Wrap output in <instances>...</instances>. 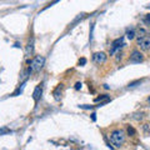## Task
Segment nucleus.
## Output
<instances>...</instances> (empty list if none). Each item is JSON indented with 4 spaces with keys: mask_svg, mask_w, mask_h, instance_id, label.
<instances>
[{
    "mask_svg": "<svg viewBox=\"0 0 150 150\" xmlns=\"http://www.w3.org/2000/svg\"><path fill=\"white\" fill-rule=\"evenodd\" d=\"M110 141L116 148H120L125 141V133L123 130H114L110 134Z\"/></svg>",
    "mask_w": 150,
    "mask_h": 150,
    "instance_id": "obj_1",
    "label": "nucleus"
},
{
    "mask_svg": "<svg viewBox=\"0 0 150 150\" xmlns=\"http://www.w3.org/2000/svg\"><path fill=\"white\" fill-rule=\"evenodd\" d=\"M44 63H45L44 56H40V55L35 56V58L31 60V63H30V71H35V73L36 71H40L41 68L44 65Z\"/></svg>",
    "mask_w": 150,
    "mask_h": 150,
    "instance_id": "obj_2",
    "label": "nucleus"
},
{
    "mask_svg": "<svg viewBox=\"0 0 150 150\" xmlns=\"http://www.w3.org/2000/svg\"><path fill=\"white\" fill-rule=\"evenodd\" d=\"M138 45L142 50H148L150 49V38L149 36H140L138 39Z\"/></svg>",
    "mask_w": 150,
    "mask_h": 150,
    "instance_id": "obj_3",
    "label": "nucleus"
},
{
    "mask_svg": "<svg viewBox=\"0 0 150 150\" xmlns=\"http://www.w3.org/2000/svg\"><path fill=\"white\" fill-rule=\"evenodd\" d=\"M93 60L94 63L97 64V65H100V64H103L106 61V54L103 51H99V52H95V54L93 55Z\"/></svg>",
    "mask_w": 150,
    "mask_h": 150,
    "instance_id": "obj_4",
    "label": "nucleus"
},
{
    "mask_svg": "<svg viewBox=\"0 0 150 150\" xmlns=\"http://www.w3.org/2000/svg\"><path fill=\"white\" fill-rule=\"evenodd\" d=\"M144 60V56L139 50H134L130 55V63H141Z\"/></svg>",
    "mask_w": 150,
    "mask_h": 150,
    "instance_id": "obj_5",
    "label": "nucleus"
},
{
    "mask_svg": "<svg viewBox=\"0 0 150 150\" xmlns=\"http://www.w3.org/2000/svg\"><path fill=\"white\" fill-rule=\"evenodd\" d=\"M112 49H111V54L114 52L115 50H118V49H120L123 46V38H119V39H116V40H114L112 41Z\"/></svg>",
    "mask_w": 150,
    "mask_h": 150,
    "instance_id": "obj_6",
    "label": "nucleus"
},
{
    "mask_svg": "<svg viewBox=\"0 0 150 150\" xmlns=\"http://www.w3.org/2000/svg\"><path fill=\"white\" fill-rule=\"evenodd\" d=\"M41 93H43V89H41V86H36L35 90H34V93H33V99L36 101H39V99L41 97Z\"/></svg>",
    "mask_w": 150,
    "mask_h": 150,
    "instance_id": "obj_7",
    "label": "nucleus"
},
{
    "mask_svg": "<svg viewBox=\"0 0 150 150\" xmlns=\"http://www.w3.org/2000/svg\"><path fill=\"white\" fill-rule=\"evenodd\" d=\"M33 51H34V39L30 40L29 44H28V46H26V55L33 54Z\"/></svg>",
    "mask_w": 150,
    "mask_h": 150,
    "instance_id": "obj_8",
    "label": "nucleus"
},
{
    "mask_svg": "<svg viewBox=\"0 0 150 150\" xmlns=\"http://www.w3.org/2000/svg\"><path fill=\"white\" fill-rule=\"evenodd\" d=\"M101 100H105V101H109L110 99H109V96L108 95H100V96H97V97H95V103H99V101H101Z\"/></svg>",
    "mask_w": 150,
    "mask_h": 150,
    "instance_id": "obj_9",
    "label": "nucleus"
},
{
    "mask_svg": "<svg viewBox=\"0 0 150 150\" xmlns=\"http://www.w3.org/2000/svg\"><path fill=\"white\" fill-rule=\"evenodd\" d=\"M9 133H11L10 129H7V127H0V135H5Z\"/></svg>",
    "mask_w": 150,
    "mask_h": 150,
    "instance_id": "obj_10",
    "label": "nucleus"
},
{
    "mask_svg": "<svg viewBox=\"0 0 150 150\" xmlns=\"http://www.w3.org/2000/svg\"><path fill=\"white\" fill-rule=\"evenodd\" d=\"M126 35H127V38H129V39H133V38L135 36V33L133 31V30H130V31H127Z\"/></svg>",
    "mask_w": 150,
    "mask_h": 150,
    "instance_id": "obj_11",
    "label": "nucleus"
},
{
    "mask_svg": "<svg viewBox=\"0 0 150 150\" xmlns=\"http://www.w3.org/2000/svg\"><path fill=\"white\" fill-rule=\"evenodd\" d=\"M86 64V59L85 58H81L80 60H79V65H85Z\"/></svg>",
    "mask_w": 150,
    "mask_h": 150,
    "instance_id": "obj_12",
    "label": "nucleus"
},
{
    "mask_svg": "<svg viewBox=\"0 0 150 150\" xmlns=\"http://www.w3.org/2000/svg\"><path fill=\"white\" fill-rule=\"evenodd\" d=\"M127 133L131 134V135H134V134H135V130H134L131 126H127Z\"/></svg>",
    "mask_w": 150,
    "mask_h": 150,
    "instance_id": "obj_13",
    "label": "nucleus"
},
{
    "mask_svg": "<svg viewBox=\"0 0 150 150\" xmlns=\"http://www.w3.org/2000/svg\"><path fill=\"white\" fill-rule=\"evenodd\" d=\"M75 89H76V90L81 89V82H76V84H75Z\"/></svg>",
    "mask_w": 150,
    "mask_h": 150,
    "instance_id": "obj_14",
    "label": "nucleus"
},
{
    "mask_svg": "<svg viewBox=\"0 0 150 150\" xmlns=\"http://www.w3.org/2000/svg\"><path fill=\"white\" fill-rule=\"evenodd\" d=\"M148 21H150V15H148Z\"/></svg>",
    "mask_w": 150,
    "mask_h": 150,
    "instance_id": "obj_15",
    "label": "nucleus"
},
{
    "mask_svg": "<svg viewBox=\"0 0 150 150\" xmlns=\"http://www.w3.org/2000/svg\"><path fill=\"white\" fill-rule=\"evenodd\" d=\"M149 101H150V97H149Z\"/></svg>",
    "mask_w": 150,
    "mask_h": 150,
    "instance_id": "obj_16",
    "label": "nucleus"
}]
</instances>
